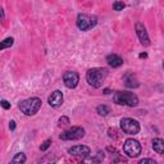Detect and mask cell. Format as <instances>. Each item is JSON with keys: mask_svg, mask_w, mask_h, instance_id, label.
Masks as SVG:
<instances>
[{"mask_svg": "<svg viewBox=\"0 0 164 164\" xmlns=\"http://www.w3.org/2000/svg\"><path fill=\"white\" fill-rule=\"evenodd\" d=\"M14 44V38L13 37H7L3 41H0V52L4 49H9L10 46H13Z\"/></svg>", "mask_w": 164, "mask_h": 164, "instance_id": "e0dca14e", "label": "cell"}, {"mask_svg": "<svg viewBox=\"0 0 164 164\" xmlns=\"http://www.w3.org/2000/svg\"><path fill=\"white\" fill-rule=\"evenodd\" d=\"M0 107H1L3 109H5V110H8V109H10V103L8 100H5V99H1L0 100Z\"/></svg>", "mask_w": 164, "mask_h": 164, "instance_id": "603a6c76", "label": "cell"}, {"mask_svg": "<svg viewBox=\"0 0 164 164\" xmlns=\"http://www.w3.org/2000/svg\"><path fill=\"white\" fill-rule=\"evenodd\" d=\"M42 101L40 97H28L18 103V109L21 110L25 115H35L36 113L40 110Z\"/></svg>", "mask_w": 164, "mask_h": 164, "instance_id": "7a4b0ae2", "label": "cell"}, {"mask_svg": "<svg viewBox=\"0 0 164 164\" xmlns=\"http://www.w3.org/2000/svg\"><path fill=\"white\" fill-rule=\"evenodd\" d=\"M135 30H136V35H137L140 42H141L144 46H149L150 45V37H149V33H147V31H146V27L144 26V23L137 22L135 25Z\"/></svg>", "mask_w": 164, "mask_h": 164, "instance_id": "30bf717a", "label": "cell"}, {"mask_svg": "<svg viewBox=\"0 0 164 164\" xmlns=\"http://www.w3.org/2000/svg\"><path fill=\"white\" fill-rule=\"evenodd\" d=\"M151 144H153V149H154L155 153L159 154V155L164 154V140L157 137V139L153 140V142H151Z\"/></svg>", "mask_w": 164, "mask_h": 164, "instance_id": "5bb4252c", "label": "cell"}, {"mask_svg": "<svg viewBox=\"0 0 164 164\" xmlns=\"http://www.w3.org/2000/svg\"><path fill=\"white\" fill-rule=\"evenodd\" d=\"M5 21V13H4V9L0 8V22H4Z\"/></svg>", "mask_w": 164, "mask_h": 164, "instance_id": "d4e9b609", "label": "cell"}, {"mask_svg": "<svg viewBox=\"0 0 164 164\" xmlns=\"http://www.w3.org/2000/svg\"><path fill=\"white\" fill-rule=\"evenodd\" d=\"M63 100H64L63 92H62L60 90H55V91H53L52 95L48 97V104L52 108H59L60 105L63 104Z\"/></svg>", "mask_w": 164, "mask_h": 164, "instance_id": "8fae6325", "label": "cell"}, {"mask_svg": "<svg viewBox=\"0 0 164 164\" xmlns=\"http://www.w3.org/2000/svg\"><path fill=\"white\" fill-rule=\"evenodd\" d=\"M104 158H105V153L100 150V151H97L94 157H91V158L87 157V158H85L83 160L85 162H89V163H101V162L104 160Z\"/></svg>", "mask_w": 164, "mask_h": 164, "instance_id": "9a60e30c", "label": "cell"}, {"mask_svg": "<svg viewBox=\"0 0 164 164\" xmlns=\"http://www.w3.org/2000/svg\"><path fill=\"white\" fill-rule=\"evenodd\" d=\"M63 82L67 89H76L80 82V75L76 71H65L63 75Z\"/></svg>", "mask_w": 164, "mask_h": 164, "instance_id": "ba28073f", "label": "cell"}, {"mask_svg": "<svg viewBox=\"0 0 164 164\" xmlns=\"http://www.w3.org/2000/svg\"><path fill=\"white\" fill-rule=\"evenodd\" d=\"M108 135H109V137L110 139H119V135H118V132H117V130H114V128H109L108 130Z\"/></svg>", "mask_w": 164, "mask_h": 164, "instance_id": "7402d4cb", "label": "cell"}, {"mask_svg": "<svg viewBox=\"0 0 164 164\" xmlns=\"http://www.w3.org/2000/svg\"><path fill=\"white\" fill-rule=\"evenodd\" d=\"M107 63L112 68H119L120 65H123V58L118 54H109L107 55Z\"/></svg>", "mask_w": 164, "mask_h": 164, "instance_id": "4fadbf2b", "label": "cell"}, {"mask_svg": "<svg viewBox=\"0 0 164 164\" xmlns=\"http://www.w3.org/2000/svg\"><path fill=\"white\" fill-rule=\"evenodd\" d=\"M107 150L108 151H110V153H114V154H118V151H117L115 147H112V146H108L107 147Z\"/></svg>", "mask_w": 164, "mask_h": 164, "instance_id": "4316f807", "label": "cell"}, {"mask_svg": "<svg viewBox=\"0 0 164 164\" xmlns=\"http://www.w3.org/2000/svg\"><path fill=\"white\" fill-rule=\"evenodd\" d=\"M85 136V128H82L80 126H73L71 128H68L67 131L62 132L59 135V139L63 141H76L80 140Z\"/></svg>", "mask_w": 164, "mask_h": 164, "instance_id": "8992f818", "label": "cell"}, {"mask_svg": "<svg viewBox=\"0 0 164 164\" xmlns=\"http://www.w3.org/2000/svg\"><path fill=\"white\" fill-rule=\"evenodd\" d=\"M117 162H127V159H124V158H117V159H113V163H117Z\"/></svg>", "mask_w": 164, "mask_h": 164, "instance_id": "83f0119b", "label": "cell"}, {"mask_svg": "<svg viewBox=\"0 0 164 164\" xmlns=\"http://www.w3.org/2000/svg\"><path fill=\"white\" fill-rule=\"evenodd\" d=\"M69 123H71V120H69V118L65 115H62L59 118V120H58V126L59 127H65V126H68Z\"/></svg>", "mask_w": 164, "mask_h": 164, "instance_id": "d6986e66", "label": "cell"}, {"mask_svg": "<svg viewBox=\"0 0 164 164\" xmlns=\"http://www.w3.org/2000/svg\"><path fill=\"white\" fill-rule=\"evenodd\" d=\"M139 164H157V162L154 159H141L139 162Z\"/></svg>", "mask_w": 164, "mask_h": 164, "instance_id": "cb8c5ba5", "label": "cell"}, {"mask_svg": "<svg viewBox=\"0 0 164 164\" xmlns=\"http://www.w3.org/2000/svg\"><path fill=\"white\" fill-rule=\"evenodd\" d=\"M123 151L128 158H137L140 157L142 151V146L137 140L135 139H127L123 144Z\"/></svg>", "mask_w": 164, "mask_h": 164, "instance_id": "5b68a950", "label": "cell"}, {"mask_svg": "<svg viewBox=\"0 0 164 164\" xmlns=\"http://www.w3.org/2000/svg\"><path fill=\"white\" fill-rule=\"evenodd\" d=\"M96 113L99 115H101V117H105V115H108L109 113H110V108H109L108 105H105V104L97 105V107H96Z\"/></svg>", "mask_w": 164, "mask_h": 164, "instance_id": "2e32d148", "label": "cell"}, {"mask_svg": "<svg viewBox=\"0 0 164 164\" xmlns=\"http://www.w3.org/2000/svg\"><path fill=\"white\" fill-rule=\"evenodd\" d=\"M123 82H124V86L128 87V89H137L140 86V82L137 80V77H136L134 73H127V75H124Z\"/></svg>", "mask_w": 164, "mask_h": 164, "instance_id": "7c38bea8", "label": "cell"}, {"mask_svg": "<svg viewBox=\"0 0 164 164\" xmlns=\"http://www.w3.org/2000/svg\"><path fill=\"white\" fill-rule=\"evenodd\" d=\"M103 92L105 94V95H108V94H110V90H109V89H104Z\"/></svg>", "mask_w": 164, "mask_h": 164, "instance_id": "f546056e", "label": "cell"}, {"mask_svg": "<svg viewBox=\"0 0 164 164\" xmlns=\"http://www.w3.org/2000/svg\"><path fill=\"white\" fill-rule=\"evenodd\" d=\"M76 25L80 31L86 32V31L94 28L97 25V17L96 15H91V14H86V13H80L77 15Z\"/></svg>", "mask_w": 164, "mask_h": 164, "instance_id": "277c9868", "label": "cell"}, {"mask_svg": "<svg viewBox=\"0 0 164 164\" xmlns=\"http://www.w3.org/2000/svg\"><path fill=\"white\" fill-rule=\"evenodd\" d=\"M120 130H122L126 135H137L141 127H140V123L134 118H122L120 119Z\"/></svg>", "mask_w": 164, "mask_h": 164, "instance_id": "52a82bcc", "label": "cell"}, {"mask_svg": "<svg viewBox=\"0 0 164 164\" xmlns=\"http://www.w3.org/2000/svg\"><path fill=\"white\" fill-rule=\"evenodd\" d=\"M15 127H17L15 122H14V120H10V122H9V130H10V131H14Z\"/></svg>", "mask_w": 164, "mask_h": 164, "instance_id": "484cf974", "label": "cell"}, {"mask_svg": "<svg viewBox=\"0 0 164 164\" xmlns=\"http://www.w3.org/2000/svg\"><path fill=\"white\" fill-rule=\"evenodd\" d=\"M124 8H126V4L123 1H114L113 3V9L115 12H120V10H123Z\"/></svg>", "mask_w": 164, "mask_h": 164, "instance_id": "ffe728a7", "label": "cell"}, {"mask_svg": "<svg viewBox=\"0 0 164 164\" xmlns=\"http://www.w3.org/2000/svg\"><path fill=\"white\" fill-rule=\"evenodd\" d=\"M108 73H109L108 68H104V67L91 68L86 72V81L94 89H100L103 86V82L108 77Z\"/></svg>", "mask_w": 164, "mask_h": 164, "instance_id": "6da1fadb", "label": "cell"}, {"mask_svg": "<svg viewBox=\"0 0 164 164\" xmlns=\"http://www.w3.org/2000/svg\"><path fill=\"white\" fill-rule=\"evenodd\" d=\"M52 144H53L52 139H46L45 141H44V142H42L41 145H40V150H41V151H46V150H48L50 146H52Z\"/></svg>", "mask_w": 164, "mask_h": 164, "instance_id": "44dd1931", "label": "cell"}, {"mask_svg": "<svg viewBox=\"0 0 164 164\" xmlns=\"http://www.w3.org/2000/svg\"><path fill=\"white\" fill-rule=\"evenodd\" d=\"M113 101L118 105H127L130 108H135L139 105V96L135 92L130 91H115L113 95Z\"/></svg>", "mask_w": 164, "mask_h": 164, "instance_id": "3957f363", "label": "cell"}, {"mask_svg": "<svg viewBox=\"0 0 164 164\" xmlns=\"http://www.w3.org/2000/svg\"><path fill=\"white\" fill-rule=\"evenodd\" d=\"M12 163H19V164H23L27 162V157L23 153H17L14 155V158L10 160Z\"/></svg>", "mask_w": 164, "mask_h": 164, "instance_id": "ac0fdd59", "label": "cell"}, {"mask_svg": "<svg viewBox=\"0 0 164 164\" xmlns=\"http://www.w3.org/2000/svg\"><path fill=\"white\" fill-rule=\"evenodd\" d=\"M139 58H140V59H145V58H147V53H141L139 55Z\"/></svg>", "mask_w": 164, "mask_h": 164, "instance_id": "f1b7e54d", "label": "cell"}, {"mask_svg": "<svg viewBox=\"0 0 164 164\" xmlns=\"http://www.w3.org/2000/svg\"><path fill=\"white\" fill-rule=\"evenodd\" d=\"M68 154L72 155V157H76V158H81V159H85L90 157L91 154V149L86 145H76V146H72L68 149Z\"/></svg>", "mask_w": 164, "mask_h": 164, "instance_id": "9c48e42d", "label": "cell"}]
</instances>
